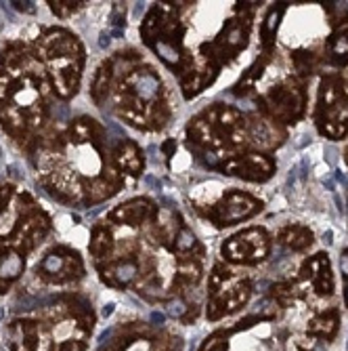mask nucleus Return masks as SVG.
Wrapping results in <instances>:
<instances>
[{
    "mask_svg": "<svg viewBox=\"0 0 348 351\" xmlns=\"http://www.w3.org/2000/svg\"><path fill=\"white\" fill-rule=\"evenodd\" d=\"M42 51L57 95L63 99L74 97L82 78V47L76 36L63 29H51L42 40Z\"/></svg>",
    "mask_w": 348,
    "mask_h": 351,
    "instance_id": "obj_1",
    "label": "nucleus"
},
{
    "mask_svg": "<svg viewBox=\"0 0 348 351\" xmlns=\"http://www.w3.org/2000/svg\"><path fill=\"white\" fill-rule=\"evenodd\" d=\"M187 135L208 147H235L247 139V129L237 110L214 106L189 122Z\"/></svg>",
    "mask_w": 348,
    "mask_h": 351,
    "instance_id": "obj_2",
    "label": "nucleus"
},
{
    "mask_svg": "<svg viewBox=\"0 0 348 351\" xmlns=\"http://www.w3.org/2000/svg\"><path fill=\"white\" fill-rule=\"evenodd\" d=\"M319 133L340 139L348 133V86L340 78H327L319 90L317 106Z\"/></svg>",
    "mask_w": 348,
    "mask_h": 351,
    "instance_id": "obj_3",
    "label": "nucleus"
},
{
    "mask_svg": "<svg viewBox=\"0 0 348 351\" xmlns=\"http://www.w3.org/2000/svg\"><path fill=\"white\" fill-rule=\"evenodd\" d=\"M267 254H269V236L265 234V230L258 228L243 230L231 236L223 244V257L231 263L252 265L267 259Z\"/></svg>",
    "mask_w": 348,
    "mask_h": 351,
    "instance_id": "obj_4",
    "label": "nucleus"
},
{
    "mask_svg": "<svg viewBox=\"0 0 348 351\" xmlns=\"http://www.w3.org/2000/svg\"><path fill=\"white\" fill-rule=\"evenodd\" d=\"M263 110L279 122H296L304 114V93L294 86H273L263 97Z\"/></svg>",
    "mask_w": 348,
    "mask_h": 351,
    "instance_id": "obj_5",
    "label": "nucleus"
},
{
    "mask_svg": "<svg viewBox=\"0 0 348 351\" xmlns=\"http://www.w3.org/2000/svg\"><path fill=\"white\" fill-rule=\"evenodd\" d=\"M260 206L263 204L254 196L243 194V191H229L223 200L208 210V217L216 226L225 228V226H235V223L243 219H250L252 215H256L260 210Z\"/></svg>",
    "mask_w": 348,
    "mask_h": 351,
    "instance_id": "obj_6",
    "label": "nucleus"
},
{
    "mask_svg": "<svg viewBox=\"0 0 348 351\" xmlns=\"http://www.w3.org/2000/svg\"><path fill=\"white\" fill-rule=\"evenodd\" d=\"M84 263L80 254L70 248H55L38 265V276L49 282H72L82 278Z\"/></svg>",
    "mask_w": 348,
    "mask_h": 351,
    "instance_id": "obj_7",
    "label": "nucleus"
},
{
    "mask_svg": "<svg viewBox=\"0 0 348 351\" xmlns=\"http://www.w3.org/2000/svg\"><path fill=\"white\" fill-rule=\"evenodd\" d=\"M220 169H223L227 175L260 183V181H267L275 173V162L271 160L269 156L250 152V154H239V156L227 158Z\"/></svg>",
    "mask_w": 348,
    "mask_h": 351,
    "instance_id": "obj_8",
    "label": "nucleus"
},
{
    "mask_svg": "<svg viewBox=\"0 0 348 351\" xmlns=\"http://www.w3.org/2000/svg\"><path fill=\"white\" fill-rule=\"evenodd\" d=\"M49 219L40 210H31L23 215V219L15 226L11 236V246L19 252H29L34 246L42 242L49 232Z\"/></svg>",
    "mask_w": 348,
    "mask_h": 351,
    "instance_id": "obj_9",
    "label": "nucleus"
},
{
    "mask_svg": "<svg viewBox=\"0 0 348 351\" xmlns=\"http://www.w3.org/2000/svg\"><path fill=\"white\" fill-rule=\"evenodd\" d=\"M250 299V284L247 282H237L233 289L229 291H220L216 295H212L210 303H208V320H218L235 309H239L241 305H245Z\"/></svg>",
    "mask_w": 348,
    "mask_h": 351,
    "instance_id": "obj_10",
    "label": "nucleus"
},
{
    "mask_svg": "<svg viewBox=\"0 0 348 351\" xmlns=\"http://www.w3.org/2000/svg\"><path fill=\"white\" fill-rule=\"evenodd\" d=\"M302 278H306L317 295L330 297L334 293V276L330 267V259L325 252L314 254V257L306 259L302 265Z\"/></svg>",
    "mask_w": 348,
    "mask_h": 351,
    "instance_id": "obj_11",
    "label": "nucleus"
},
{
    "mask_svg": "<svg viewBox=\"0 0 348 351\" xmlns=\"http://www.w3.org/2000/svg\"><path fill=\"white\" fill-rule=\"evenodd\" d=\"M109 221L120 223V226H141L145 221L155 219V206L147 198H135L120 206H116L109 215Z\"/></svg>",
    "mask_w": 348,
    "mask_h": 351,
    "instance_id": "obj_12",
    "label": "nucleus"
},
{
    "mask_svg": "<svg viewBox=\"0 0 348 351\" xmlns=\"http://www.w3.org/2000/svg\"><path fill=\"white\" fill-rule=\"evenodd\" d=\"M137 276H139V261L135 257L116 259L109 261L105 267H101V280L107 286H113V289H124V286L135 282Z\"/></svg>",
    "mask_w": 348,
    "mask_h": 351,
    "instance_id": "obj_13",
    "label": "nucleus"
},
{
    "mask_svg": "<svg viewBox=\"0 0 348 351\" xmlns=\"http://www.w3.org/2000/svg\"><path fill=\"white\" fill-rule=\"evenodd\" d=\"M7 337L11 351H36L38 347V326L31 320H15Z\"/></svg>",
    "mask_w": 348,
    "mask_h": 351,
    "instance_id": "obj_14",
    "label": "nucleus"
},
{
    "mask_svg": "<svg viewBox=\"0 0 348 351\" xmlns=\"http://www.w3.org/2000/svg\"><path fill=\"white\" fill-rule=\"evenodd\" d=\"M113 158H116V165H118L120 171L129 173L133 177H137V175L143 173L145 160H143V152L137 147V143H133V141L120 143L118 149H116V154H113Z\"/></svg>",
    "mask_w": 348,
    "mask_h": 351,
    "instance_id": "obj_15",
    "label": "nucleus"
},
{
    "mask_svg": "<svg viewBox=\"0 0 348 351\" xmlns=\"http://www.w3.org/2000/svg\"><path fill=\"white\" fill-rule=\"evenodd\" d=\"M111 80H113V61H105L103 66L97 70V74H94L92 86H90V97L97 106H101L107 99Z\"/></svg>",
    "mask_w": 348,
    "mask_h": 351,
    "instance_id": "obj_16",
    "label": "nucleus"
},
{
    "mask_svg": "<svg viewBox=\"0 0 348 351\" xmlns=\"http://www.w3.org/2000/svg\"><path fill=\"white\" fill-rule=\"evenodd\" d=\"M279 242L290 250H306L312 244V232L304 226H288L286 230H281Z\"/></svg>",
    "mask_w": 348,
    "mask_h": 351,
    "instance_id": "obj_17",
    "label": "nucleus"
},
{
    "mask_svg": "<svg viewBox=\"0 0 348 351\" xmlns=\"http://www.w3.org/2000/svg\"><path fill=\"white\" fill-rule=\"evenodd\" d=\"M113 248V238H111V232L103 226H97L92 230V238H90V244H88V250L90 254L97 261L101 259H107V254L111 252Z\"/></svg>",
    "mask_w": 348,
    "mask_h": 351,
    "instance_id": "obj_18",
    "label": "nucleus"
},
{
    "mask_svg": "<svg viewBox=\"0 0 348 351\" xmlns=\"http://www.w3.org/2000/svg\"><path fill=\"white\" fill-rule=\"evenodd\" d=\"M202 278V263L196 257H180L176 265V284L191 286Z\"/></svg>",
    "mask_w": 348,
    "mask_h": 351,
    "instance_id": "obj_19",
    "label": "nucleus"
},
{
    "mask_svg": "<svg viewBox=\"0 0 348 351\" xmlns=\"http://www.w3.org/2000/svg\"><path fill=\"white\" fill-rule=\"evenodd\" d=\"M101 135L99 124L90 118H80L70 126V137L76 143H90Z\"/></svg>",
    "mask_w": 348,
    "mask_h": 351,
    "instance_id": "obj_20",
    "label": "nucleus"
},
{
    "mask_svg": "<svg viewBox=\"0 0 348 351\" xmlns=\"http://www.w3.org/2000/svg\"><path fill=\"white\" fill-rule=\"evenodd\" d=\"M310 335L321 337V339H332L338 330V313L336 311H325L317 315L308 326Z\"/></svg>",
    "mask_w": 348,
    "mask_h": 351,
    "instance_id": "obj_21",
    "label": "nucleus"
},
{
    "mask_svg": "<svg viewBox=\"0 0 348 351\" xmlns=\"http://www.w3.org/2000/svg\"><path fill=\"white\" fill-rule=\"evenodd\" d=\"M330 57L338 63V66H346V61H348V23L342 25L330 38Z\"/></svg>",
    "mask_w": 348,
    "mask_h": 351,
    "instance_id": "obj_22",
    "label": "nucleus"
},
{
    "mask_svg": "<svg viewBox=\"0 0 348 351\" xmlns=\"http://www.w3.org/2000/svg\"><path fill=\"white\" fill-rule=\"evenodd\" d=\"M267 61H269V53H265V57H260L258 61H254V66H252V68L245 72V76L237 82V86H235V93H237V95L247 93L252 86L256 84V80L263 76V70H265V66H267Z\"/></svg>",
    "mask_w": 348,
    "mask_h": 351,
    "instance_id": "obj_23",
    "label": "nucleus"
},
{
    "mask_svg": "<svg viewBox=\"0 0 348 351\" xmlns=\"http://www.w3.org/2000/svg\"><path fill=\"white\" fill-rule=\"evenodd\" d=\"M283 9H286V7H273V9L269 11V15H267L265 23H263L260 36H263V45H265V49H267V51H269V49H271V45H273L275 32H277L279 21H281V17H283Z\"/></svg>",
    "mask_w": 348,
    "mask_h": 351,
    "instance_id": "obj_24",
    "label": "nucleus"
},
{
    "mask_svg": "<svg viewBox=\"0 0 348 351\" xmlns=\"http://www.w3.org/2000/svg\"><path fill=\"white\" fill-rule=\"evenodd\" d=\"M198 246V240L193 236L191 230H187V228H180L174 236V242H172V250L174 252H180V254H187V252H191L193 248Z\"/></svg>",
    "mask_w": 348,
    "mask_h": 351,
    "instance_id": "obj_25",
    "label": "nucleus"
},
{
    "mask_svg": "<svg viewBox=\"0 0 348 351\" xmlns=\"http://www.w3.org/2000/svg\"><path fill=\"white\" fill-rule=\"evenodd\" d=\"M231 269L229 267H225L223 263H218V265H214V269H212V274H210V280H208V286H210V295H216V293H220L225 289V282L231 278Z\"/></svg>",
    "mask_w": 348,
    "mask_h": 351,
    "instance_id": "obj_26",
    "label": "nucleus"
},
{
    "mask_svg": "<svg viewBox=\"0 0 348 351\" xmlns=\"http://www.w3.org/2000/svg\"><path fill=\"white\" fill-rule=\"evenodd\" d=\"M273 297L279 305L290 307L296 301V286L292 282H281L273 286Z\"/></svg>",
    "mask_w": 348,
    "mask_h": 351,
    "instance_id": "obj_27",
    "label": "nucleus"
},
{
    "mask_svg": "<svg viewBox=\"0 0 348 351\" xmlns=\"http://www.w3.org/2000/svg\"><path fill=\"white\" fill-rule=\"evenodd\" d=\"M51 11L57 15V17H70V15H74L80 7H82V3H76V0H51Z\"/></svg>",
    "mask_w": 348,
    "mask_h": 351,
    "instance_id": "obj_28",
    "label": "nucleus"
},
{
    "mask_svg": "<svg viewBox=\"0 0 348 351\" xmlns=\"http://www.w3.org/2000/svg\"><path fill=\"white\" fill-rule=\"evenodd\" d=\"M294 63H296V70H298L302 76H310V74H312V68H314V57H312V53L298 51V53L294 55Z\"/></svg>",
    "mask_w": 348,
    "mask_h": 351,
    "instance_id": "obj_29",
    "label": "nucleus"
},
{
    "mask_svg": "<svg viewBox=\"0 0 348 351\" xmlns=\"http://www.w3.org/2000/svg\"><path fill=\"white\" fill-rule=\"evenodd\" d=\"M200 351H227V341L223 332H216L210 339H206V343L202 345Z\"/></svg>",
    "mask_w": 348,
    "mask_h": 351,
    "instance_id": "obj_30",
    "label": "nucleus"
},
{
    "mask_svg": "<svg viewBox=\"0 0 348 351\" xmlns=\"http://www.w3.org/2000/svg\"><path fill=\"white\" fill-rule=\"evenodd\" d=\"M187 311H189V307H187V303H183L180 299H176V301L170 303V307H168V313L174 315V317H183Z\"/></svg>",
    "mask_w": 348,
    "mask_h": 351,
    "instance_id": "obj_31",
    "label": "nucleus"
},
{
    "mask_svg": "<svg viewBox=\"0 0 348 351\" xmlns=\"http://www.w3.org/2000/svg\"><path fill=\"white\" fill-rule=\"evenodd\" d=\"M11 196H13V187H11V185L0 187V213H3V210L7 208V204H9Z\"/></svg>",
    "mask_w": 348,
    "mask_h": 351,
    "instance_id": "obj_32",
    "label": "nucleus"
},
{
    "mask_svg": "<svg viewBox=\"0 0 348 351\" xmlns=\"http://www.w3.org/2000/svg\"><path fill=\"white\" fill-rule=\"evenodd\" d=\"M57 351H84V345L78 343V341H66V343H61Z\"/></svg>",
    "mask_w": 348,
    "mask_h": 351,
    "instance_id": "obj_33",
    "label": "nucleus"
},
{
    "mask_svg": "<svg viewBox=\"0 0 348 351\" xmlns=\"http://www.w3.org/2000/svg\"><path fill=\"white\" fill-rule=\"evenodd\" d=\"M340 269H342V276L348 280V250L342 252V257H340Z\"/></svg>",
    "mask_w": 348,
    "mask_h": 351,
    "instance_id": "obj_34",
    "label": "nucleus"
},
{
    "mask_svg": "<svg viewBox=\"0 0 348 351\" xmlns=\"http://www.w3.org/2000/svg\"><path fill=\"white\" fill-rule=\"evenodd\" d=\"M172 149H176V143H174V139H170L168 143H164V152H166V156H170V152Z\"/></svg>",
    "mask_w": 348,
    "mask_h": 351,
    "instance_id": "obj_35",
    "label": "nucleus"
},
{
    "mask_svg": "<svg viewBox=\"0 0 348 351\" xmlns=\"http://www.w3.org/2000/svg\"><path fill=\"white\" fill-rule=\"evenodd\" d=\"M346 305H348V286H346Z\"/></svg>",
    "mask_w": 348,
    "mask_h": 351,
    "instance_id": "obj_36",
    "label": "nucleus"
},
{
    "mask_svg": "<svg viewBox=\"0 0 348 351\" xmlns=\"http://www.w3.org/2000/svg\"><path fill=\"white\" fill-rule=\"evenodd\" d=\"M346 165H348V152H346Z\"/></svg>",
    "mask_w": 348,
    "mask_h": 351,
    "instance_id": "obj_37",
    "label": "nucleus"
}]
</instances>
